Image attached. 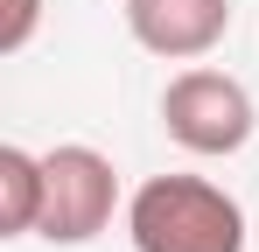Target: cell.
Instances as JSON below:
<instances>
[{"label": "cell", "instance_id": "1", "mask_svg": "<svg viewBox=\"0 0 259 252\" xmlns=\"http://www.w3.org/2000/svg\"><path fill=\"white\" fill-rule=\"evenodd\" d=\"M133 252H245V210L203 175H147L126 203Z\"/></svg>", "mask_w": 259, "mask_h": 252}, {"label": "cell", "instance_id": "2", "mask_svg": "<svg viewBox=\"0 0 259 252\" xmlns=\"http://www.w3.org/2000/svg\"><path fill=\"white\" fill-rule=\"evenodd\" d=\"M112 210H119V168L98 147L70 140V147L42 154V217H35V238H49V245H91L112 224Z\"/></svg>", "mask_w": 259, "mask_h": 252}, {"label": "cell", "instance_id": "3", "mask_svg": "<svg viewBox=\"0 0 259 252\" xmlns=\"http://www.w3.org/2000/svg\"><path fill=\"white\" fill-rule=\"evenodd\" d=\"M161 126H168L175 147H189V154H238L245 140H252V91L238 77H224V70H182V77L161 91Z\"/></svg>", "mask_w": 259, "mask_h": 252}, {"label": "cell", "instance_id": "4", "mask_svg": "<svg viewBox=\"0 0 259 252\" xmlns=\"http://www.w3.org/2000/svg\"><path fill=\"white\" fill-rule=\"evenodd\" d=\"M126 28L147 56L196 63L231 28V0H126Z\"/></svg>", "mask_w": 259, "mask_h": 252}, {"label": "cell", "instance_id": "5", "mask_svg": "<svg viewBox=\"0 0 259 252\" xmlns=\"http://www.w3.org/2000/svg\"><path fill=\"white\" fill-rule=\"evenodd\" d=\"M42 217V154L28 147H0V231L21 238Z\"/></svg>", "mask_w": 259, "mask_h": 252}, {"label": "cell", "instance_id": "6", "mask_svg": "<svg viewBox=\"0 0 259 252\" xmlns=\"http://www.w3.org/2000/svg\"><path fill=\"white\" fill-rule=\"evenodd\" d=\"M35 21H42V0H7V21H0V49H7V56H14V49H28Z\"/></svg>", "mask_w": 259, "mask_h": 252}]
</instances>
